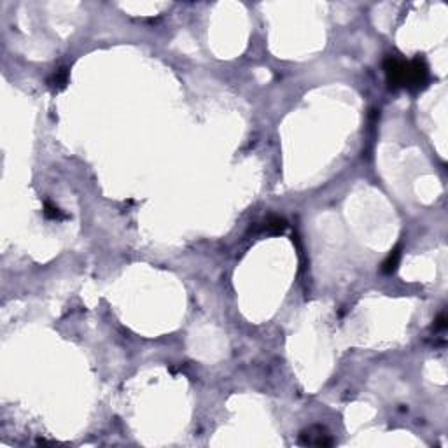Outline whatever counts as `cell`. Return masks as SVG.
Returning a JSON list of instances; mask_svg holds the SVG:
<instances>
[{
  "mask_svg": "<svg viewBox=\"0 0 448 448\" xmlns=\"http://www.w3.org/2000/svg\"><path fill=\"white\" fill-rule=\"evenodd\" d=\"M434 328H436V329H445V328H446V321H445V317H443V315L438 319V321H436V326H434Z\"/></svg>",
  "mask_w": 448,
  "mask_h": 448,
  "instance_id": "8",
  "label": "cell"
},
{
  "mask_svg": "<svg viewBox=\"0 0 448 448\" xmlns=\"http://www.w3.org/2000/svg\"><path fill=\"white\" fill-rule=\"evenodd\" d=\"M286 228H287L286 219H282V217H270L268 221H266V226H264V230L270 231V233H282Z\"/></svg>",
  "mask_w": 448,
  "mask_h": 448,
  "instance_id": "6",
  "label": "cell"
},
{
  "mask_svg": "<svg viewBox=\"0 0 448 448\" xmlns=\"http://www.w3.org/2000/svg\"><path fill=\"white\" fill-rule=\"evenodd\" d=\"M429 68L424 62V58H417L406 62V75H405V88L408 89H420L427 84Z\"/></svg>",
  "mask_w": 448,
  "mask_h": 448,
  "instance_id": "1",
  "label": "cell"
},
{
  "mask_svg": "<svg viewBox=\"0 0 448 448\" xmlns=\"http://www.w3.org/2000/svg\"><path fill=\"white\" fill-rule=\"evenodd\" d=\"M67 82H68V68H58V70L53 74V77L49 79V86L56 91L65 88Z\"/></svg>",
  "mask_w": 448,
  "mask_h": 448,
  "instance_id": "4",
  "label": "cell"
},
{
  "mask_svg": "<svg viewBox=\"0 0 448 448\" xmlns=\"http://www.w3.org/2000/svg\"><path fill=\"white\" fill-rule=\"evenodd\" d=\"M383 70H385L387 84L390 89L405 88V75H406V62L397 56H389L383 62Z\"/></svg>",
  "mask_w": 448,
  "mask_h": 448,
  "instance_id": "2",
  "label": "cell"
},
{
  "mask_svg": "<svg viewBox=\"0 0 448 448\" xmlns=\"http://www.w3.org/2000/svg\"><path fill=\"white\" fill-rule=\"evenodd\" d=\"M399 259H401L399 247H396V249H394L392 252L389 254V257H387V259L383 261V264H382L383 273H394V272H396V270H397V264H399Z\"/></svg>",
  "mask_w": 448,
  "mask_h": 448,
  "instance_id": "5",
  "label": "cell"
},
{
  "mask_svg": "<svg viewBox=\"0 0 448 448\" xmlns=\"http://www.w3.org/2000/svg\"><path fill=\"white\" fill-rule=\"evenodd\" d=\"M299 445L305 446H331L333 439L328 429L322 426H312L299 434Z\"/></svg>",
  "mask_w": 448,
  "mask_h": 448,
  "instance_id": "3",
  "label": "cell"
},
{
  "mask_svg": "<svg viewBox=\"0 0 448 448\" xmlns=\"http://www.w3.org/2000/svg\"><path fill=\"white\" fill-rule=\"evenodd\" d=\"M44 215L48 219H56V221H60V219L65 217V214H63V212L60 210L56 205H53V203H49V202L44 203Z\"/></svg>",
  "mask_w": 448,
  "mask_h": 448,
  "instance_id": "7",
  "label": "cell"
}]
</instances>
